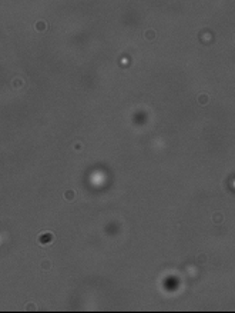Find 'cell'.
Wrapping results in <instances>:
<instances>
[{
    "instance_id": "cell-1",
    "label": "cell",
    "mask_w": 235,
    "mask_h": 313,
    "mask_svg": "<svg viewBox=\"0 0 235 313\" xmlns=\"http://www.w3.org/2000/svg\"><path fill=\"white\" fill-rule=\"evenodd\" d=\"M197 102H198L200 106H207V105L210 103V96H208L207 93H201V94H198Z\"/></svg>"
},
{
    "instance_id": "cell-2",
    "label": "cell",
    "mask_w": 235,
    "mask_h": 313,
    "mask_svg": "<svg viewBox=\"0 0 235 313\" xmlns=\"http://www.w3.org/2000/svg\"><path fill=\"white\" fill-rule=\"evenodd\" d=\"M144 37H146L147 41H154L155 37H157V33H155L154 29H148L144 32Z\"/></svg>"
},
{
    "instance_id": "cell-3",
    "label": "cell",
    "mask_w": 235,
    "mask_h": 313,
    "mask_svg": "<svg viewBox=\"0 0 235 313\" xmlns=\"http://www.w3.org/2000/svg\"><path fill=\"white\" fill-rule=\"evenodd\" d=\"M34 29H36L37 32H46V30H47V23H46L44 20H39V22H36Z\"/></svg>"
},
{
    "instance_id": "cell-4",
    "label": "cell",
    "mask_w": 235,
    "mask_h": 313,
    "mask_svg": "<svg viewBox=\"0 0 235 313\" xmlns=\"http://www.w3.org/2000/svg\"><path fill=\"white\" fill-rule=\"evenodd\" d=\"M212 222L215 223V224H219V223L224 222V214L221 213V212H217V213H214V216H212Z\"/></svg>"
},
{
    "instance_id": "cell-5",
    "label": "cell",
    "mask_w": 235,
    "mask_h": 313,
    "mask_svg": "<svg viewBox=\"0 0 235 313\" xmlns=\"http://www.w3.org/2000/svg\"><path fill=\"white\" fill-rule=\"evenodd\" d=\"M12 86H13V87H16V89H19V87L25 86V80H23V79H13Z\"/></svg>"
},
{
    "instance_id": "cell-6",
    "label": "cell",
    "mask_w": 235,
    "mask_h": 313,
    "mask_svg": "<svg viewBox=\"0 0 235 313\" xmlns=\"http://www.w3.org/2000/svg\"><path fill=\"white\" fill-rule=\"evenodd\" d=\"M74 196H76L74 190H67V192L64 193V199H66V200H68V202H73Z\"/></svg>"
},
{
    "instance_id": "cell-7",
    "label": "cell",
    "mask_w": 235,
    "mask_h": 313,
    "mask_svg": "<svg viewBox=\"0 0 235 313\" xmlns=\"http://www.w3.org/2000/svg\"><path fill=\"white\" fill-rule=\"evenodd\" d=\"M40 267H41V270H50L51 269V262L50 260H41Z\"/></svg>"
},
{
    "instance_id": "cell-8",
    "label": "cell",
    "mask_w": 235,
    "mask_h": 313,
    "mask_svg": "<svg viewBox=\"0 0 235 313\" xmlns=\"http://www.w3.org/2000/svg\"><path fill=\"white\" fill-rule=\"evenodd\" d=\"M25 312H37V306L34 305L33 302H30V303H27L25 306Z\"/></svg>"
},
{
    "instance_id": "cell-9",
    "label": "cell",
    "mask_w": 235,
    "mask_h": 313,
    "mask_svg": "<svg viewBox=\"0 0 235 313\" xmlns=\"http://www.w3.org/2000/svg\"><path fill=\"white\" fill-rule=\"evenodd\" d=\"M198 260H200V263H203L204 260H205V262H207V256H204V255L198 256Z\"/></svg>"
},
{
    "instance_id": "cell-10",
    "label": "cell",
    "mask_w": 235,
    "mask_h": 313,
    "mask_svg": "<svg viewBox=\"0 0 235 313\" xmlns=\"http://www.w3.org/2000/svg\"><path fill=\"white\" fill-rule=\"evenodd\" d=\"M74 147H76V150H79V149L81 150V149H83V146H81L80 143H76V146H74Z\"/></svg>"
},
{
    "instance_id": "cell-11",
    "label": "cell",
    "mask_w": 235,
    "mask_h": 313,
    "mask_svg": "<svg viewBox=\"0 0 235 313\" xmlns=\"http://www.w3.org/2000/svg\"><path fill=\"white\" fill-rule=\"evenodd\" d=\"M234 40H235V34H234Z\"/></svg>"
}]
</instances>
